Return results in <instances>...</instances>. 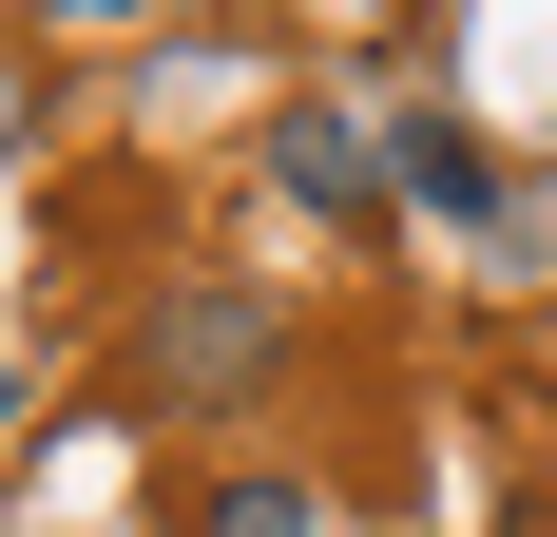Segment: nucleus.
<instances>
[{
    "label": "nucleus",
    "mask_w": 557,
    "mask_h": 537,
    "mask_svg": "<svg viewBox=\"0 0 557 537\" xmlns=\"http://www.w3.org/2000/svg\"><path fill=\"white\" fill-rule=\"evenodd\" d=\"M270 365H288V326L250 308V288H173V308H154V346H135V384H154L173 423H231Z\"/></svg>",
    "instance_id": "f257e3e1"
},
{
    "label": "nucleus",
    "mask_w": 557,
    "mask_h": 537,
    "mask_svg": "<svg viewBox=\"0 0 557 537\" xmlns=\"http://www.w3.org/2000/svg\"><path fill=\"white\" fill-rule=\"evenodd\" d=\"M270 173H288V212H308V230H385V154H366V115H327V97H288Z\"/></svg>",
    "instance_id": "f03ea898"
},
{
    "label": "nucleus",
    "mask_w": 557,
    "mask_h": 537,
    "mask_svg": "<svg viewBox=\"0 0 557 537\" xmlns=\"http://www.w3.org/2000/svg\"><path fill=\"white\" fill-rule=\"evenodd\" d=\"M385 192L443 212V230H481V212H500V154H481L461 115H385Z\"/></svg>",
    "instance_id": "7ed1b4c3"
},
{
    "label": "nucleus",
    "mask_w": 557,
    "mask_h": 537,
    "mask_svg": "<svg viewBox=\"0 0 557 537\" xmlns=\"http://www.w3.org/2000/svg\"><path fill=\"white\" fill-rule=\"evenodd\" d=\"M173 537H327V499L250 461V480H193V499H173Z\"/></svg>",
    "instance_id": "20e7f679"
},
{
    "label": "nucleus",
    "mask_w": 557,
    "mask_h": 537,
    "mask_svg": "<svg viewBox=\"0 0 557 537\" xmlns=\"http://www.w3.org/2000/svg\"><path fill=\"white\" fill-rule=\"evenodd\" d=\"M58 20H135V0H58Z\"/></svg>",
    "instance_id": "39448f33"
},
{
    "label": "nucleus",
    "mask_w": 557,
    "mask_h": 537,
    "mask_svg": "<svg viewBox=\"0 0 557 537\" xmlns=\"http://www.w3.org/2000/svg\"><path fill=\"white\" fill-rule=\"evenodd\" d=\"M0 441H20V365H0Z\"/></svg>",
    "instance_id": "423d86ee"
}]
</instances>
